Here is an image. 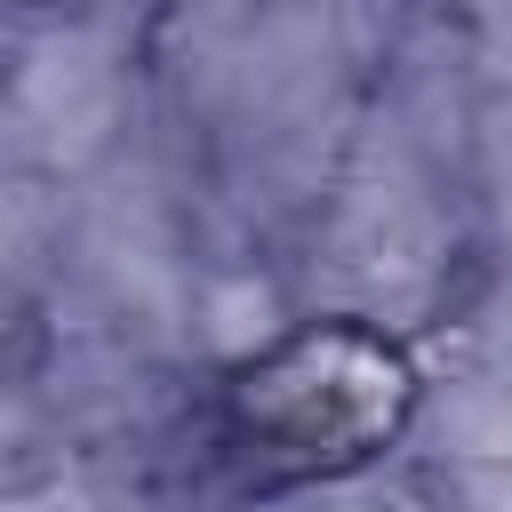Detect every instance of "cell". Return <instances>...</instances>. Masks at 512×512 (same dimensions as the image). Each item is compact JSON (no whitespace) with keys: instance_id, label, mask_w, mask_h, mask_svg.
Here are the masks:
<instances>
[{"instance_id":"cell-1","label":"cell","mask_w":512,"mask_h":512,"mask_svg":"<svg viewBox=\"0 0 512 512\" xmlns=\"http://www.w3.org/2000/svg\"><path fill=\"white\" fill-rule=\"evenodd\" d=\"M400 408H408V368L392 360V344L360 328L296 336L232 384L240 448L288 472H328L368 456L400 424Z\"/></svg>"}]
</instances>
